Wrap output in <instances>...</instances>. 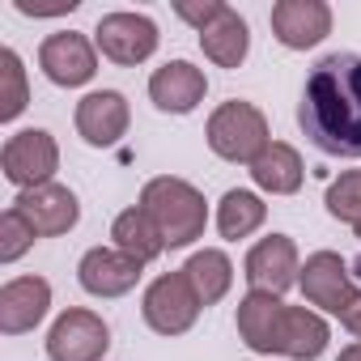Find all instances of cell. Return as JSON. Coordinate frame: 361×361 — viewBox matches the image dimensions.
<instances>
[{
	"instance_id": "4316f807",
	"label": "cell",
	"mask_w": 361,
	"mask_h": 361,
	"mask_svg": "<svg viewBox=\"0 0 361 361\" xmlns=\"http://www.w3.org/2000/svg\"><path fill=\"white\" fill-rule=\"evenodd\" d=\"M226 9H230V5H221V0H178V5H174V13L183 18L196 35H204V30H209Z\"/></svg>"
},
{
	"instance_id": "9a60e30c",
	"label": "cell",
	"mask_w": 361,
	"mask_h": 361,
	"mask_svg": "<svg viewBox=\"0 0 361 361\" xmlns=\"http://www.w3.org/2000/svg\"><path fill=\"white\" fill-rule=\"evenodd\" d=\"M140 268H145V264L128 259L119 247H94V251L81 255L77 281H81V289L94 293V298H123L128 289H136Z\"/></svg>"
},
{
	"instance_id": "e0dca14e",
	"label": "cell",
	"mask_w": 361,
	"mask_h": 361,
	"mask_svg": "<svg viewBox=\"0 0 361 361\" xmlns=\"http://www.w3.org/2000/svg\"><path fill=\"white\" fill-rule=\"evenodd\" d=\"M327 340H331V327H327L323 314H314L306 306H285L281 310V323H276L272 353L293 357V361H314V357H323Z\"/></svg>"
},
{
	"instance_id": "7a4b0ae2",
	"label": "cell",
	"mask_w": 361,
	"mask_h": 361,
	"mask_svg": "<svg viewBox=\"0 0 361 361\" xmlns=\"http://www.w3.org/2000/svg\"><path fill=\"white\" fill-rule=\"evenodd\" d=\"M140 209L153 217L166 247H188L209 226V204L188 178H170V174L149 178L145 192H140Z\"/></svg>"
},
{
	"instance_id": "30bf717a",
	"label": "cell",
	"mask_w": 361,
	"mask_h": 361,
	"mask_svg": "<svg viewBox=\"0 0 361 361\" xmlns=\"http://www.w3.org/2000/svg\"><path fill=\"white\" fill-rule=\"evenodd\" d=\"M39 68L47 73L51 85H64V90H77L85 81H94L98 73V51L85 35L77 30H60L51 39H43L39 47Z\"/></svg>"
},
{
	"instance_id": "f1b7e54d",
	"label": "cell",
	"mask_w": 361,
	"mask_h": 361,
	"mask_svg": "<svg viewBox=\"0 0 361 361\" xmlns=\"http://www.w3.org/2000/svg\"><path fill=\"white\" fill-rule=\"evenodd\" d=\"M336 361H361V340L357 344H348V348H340V357Z\"/></svg>"
},
{
	"instance_id": "8fae6325",
	"label": "cell",
	"mask_w": 361,
	"mask_h": 361,
	"mask_svg": "<svg viewBox=\"0 0 361 361\" xmlns=\"http://www.w3.org/2000/svg\"><path fill=\"white\" fill-rule=\"evenodd\" d=\"M272 35L289 51L319 47L331 35V9L323 0H276L272 5Z\"/></svg>"
},
{
	"instance_id": "3957f363",
	"label": "cell",
	"mask_w": 361,
	"mask_h": 361,
	"mask_svg": "<svg viewBox=\"0 0 361 361\" xmlns=\"http://www.w3.org/2000/svg\"><path fill=\"white\" fill-rule=\"evenodd\" d=\"M268 119L259 106L251 102H221L213 115H209V149L226 161H255L264 149H268Z\"/></svg>"
},
{
	"instance_id": "d4e9b609",
	"label": "cell",
	"mask_w": 361,
	"mask_h": 361,
	"mask_svg": "<svg viewBox=\"0 0 361 361\" xmlns=\"http://www.w3.org/2000/svg\"><path fill=\"white\" fill-rule=\"evenodd\" d=\"M35 243H39V230L9 204L0 213V264H18Z\"/></svg>"
},
{
	"instance_id": "9c48e42d",
	"label": "cell",
	"mask_w": 361,
	"mask_h": 361,
	"mask_svg": "<svg viewBox=\"0 0 361 361\" xmlns=\"http://www.w3.org/2000/svg\"><path fill=\"white\" fill-rule=\"evenodd\" d=\"M298 285H302V293H306L310 306H319V310H327V314H336V319H344V310H348L353 298L361 293V289L353 285L348 264H344L336 251H314V255L302 264Z\"/></svg>"
},
{
	"instance_id": "7c38bea8",
	"label": "cell",
	"mask_w": 361,
	"mask_h": 361,
	"mask_svg": "<svg viewBox=\"0 0 361 361\" xmlns=\"http://www.w3.org/2000/svg\"><path fill=\"white\" fill-rule=\"evenodd\" d=\"M204 94H209V81L192 60H170L149 77V98L166 115H192L204 102Z\"/></svg>"
},
{
	"instance_id": "484cf974",
	"label": "cell",
	"mask_w": 361,
	"mask_h": 361,
	"mask_svg": "<svg viewBox=\"0 0 361 361\" xmlns=\"http://www.w3.org/2000/svg\"><path fill=\"white\" fill-rule=\"evenodd\" d=\"M327 213L336 217V221H348V226H357L361 221V170H348V174H340L336 183L327 188Z\"/></svg>"
},
{
	"instance_id": "603a6c76",
	"label": "cell",
	"mask_w": 361,
	"mask_h": 361,
	"mask_svg": "<svg viewBox=\"0 0 361 361\" xmlns=\"http://www.w3.org/2000/svg\"><path fill=\"white\" fill-rule=\"evenodd\" d=\"M264 221H268V204H264L255 192L234 188V192H226L221 204H217V230H221V238H230V243L251 238Z\"/></svg>"
},
{
	"instance_id": "7402d4cb",
	"label": "cell",
	"mask_w": 361,
	"mask_h": 361,
	"mask_svg": "<svg viewBox=\"0 0 361 361\" xmlns=\"http://www.w3.org/2000/svg\"><path fill=\"white\" fill-rule=\"evenodd\" d=\"M281 310H285V302H281L276 293H247V298L238 302V336L247 340V348L272 353Z\"/></svg>"
},
{
	"instance_id": "d6986e66",
	"label": "cell",
	"mask_w": 361,
	"mask_h": 361,
	"mask_svg": "<svg viewBox=\"0 0 361 361\" xmlns=\"http://www.w3.org/2000/svg\"><path fill=\"white\" fill-rule=\"evenodd\" d=\"M178 272L188 276V285H192V293L200 298V306L221 302V298L230 293V285H234V264H230V255H226V251H217V247L196 251L183 268H178Z\"/></svg>"
},
{
	"instance_id": "277c9868",
	"label": "cell",
	"mask_w": 361,
	"mask_h": 361,
	"mask_svg": "<svg viewBox=\"0 0 361 361\" xmlns=\"http://www.w3.org/2000/svg\"><path fill=\"white\" fill-rule=\"evenodd\" d=\"M0 170H5V178L18 192L47 188L51 174L60 170V145H56V136L47 128H26V132L9 136L5 149H0Z\"/></svg>"
},
{
	"instance_id": "f546056e",
	"label": "cell",
	"mask_w": 361,
	"mask_h": 361,
	"mask_svg": "<svg viewBox=\"0 0 361 361\" xmlns=\"http://www.w3.org/2000/svg\"><path fill=\"white\" fill-rule=\"evenodd\" d=\"M353 234H357V238H361V221H357V226H353Z\"/></svg>"
},
{
	"instance_id": "ffe728a7",
	"label": "cell",
	"mask_w": 361,
	"mask_h": 361,
	"mask_svg": "<svg viewBox=\"0 0 361 361\" xmlns=\"http://www.w3.org/2000/svg\"><path fill=\"white\" fill-rule=\"evenodd\" d=\"M200 47L204 56L217 64V68H238L251 51V30H247V18H238V9H226L204 35H200Z\"/></svg>"
},
{
	"instance_id": "5bb4252c",
	"label": "cell",
	"mask_w": 361,
	"mask_h": 361,
	"mask_svg": "<svg viewBox=\"0 0 361 361\" xmlns=\"http://www.w3.org/2000/svg\"><path fill=\"white\" fill-rule=\"evenodd\" d=\"M13 209L39 230V238H56V234H68L81 217V204L77 196L64 188V183H47V188H30V192H18Z\"/></svg>"
},
{
	"instance_id": "8992f818",
	"label": "cell",
	"mask_w": 361,
	"mask_h": 361,
	"mask_svg": "<svg viewBox=\"0 0 361 361\" xmlns=\"http://www.w3.org/2000/svg\"><path fill=\"white\" fill-rule=\"evenodd\" d=\"M106 348H111V327L102 323V314H94L85 306L64 310L47 331L51 361H102Z\"/></svg>"
},
{
	"instance_id": "52a82bcc",
	"label": "cell",
	"mask_w": 361,
	"mask_h": 361,
	"mask_svg": "<svg viewBox=\"0 0 361 361\" xmlns=\"http://www.w3.org/2000/svg\"><path fill=\"white\" fill-rule=\"evenodd\" d=\"M157 22L145 13H106L94 30V47L111 60V64H145L157 51Z\"/></svg>"
},
{
	"instance_id": "cb8c5ba5",
	"label": "cell",
	"mask_w": 361,
	"mask_h": 361,
	"mask_svg": "<svg viewBox=\"0 0 361 361\" xmlns=\"http://www.w3.org/2000/svg\"><path fill=\"white\" fill-rule=\"evenodd\" d=\"M30 102V85H26V68H22V56L13 47L0 51V119H18Z\"/></svg>"
},
{
	"instance_id": "5b68a950",
	"label": "cell",
	"mask_w": 361,
	"mask_h": 361,
	"mask_svg": "<svg viewBox=\"0 0 361 361\" xmlns=\"http://www.w3.org/2000/svg\"><path fill=\"white\" fill-rule=\"evenodd\" d=\"M140 314L157 336H183V331H192V323L200 314V298L192 293L183 272H166L145 289Z\"/></svg>"
},
{
	"instance_id": "83f0119b",
	"label": "cell",
	"mask_w": 361,
	"mask_h": 361,
	"mask_svg": "<svg viewBox=\"0 0 361 361\" xmlns=\"http://www.w3.org/2000/svg\"><path fill=\"white\" fill-rule=\"evenodd\" d=\"M340 323H344V327H348V331H353V336L361 340V293L353 298V306L344 310V319H340Z\"/></svg>"
},
{
	"instance_id": "ac0fdd59",
	"label": "cell",
	"mask_w": 361,
	"mask_h": 361,
	"mask_svg": "<svg viewBox=\"0 0 361 361\" xmlns=\"http://www.w3.org/2000/svg\"><path fill=\"white\" fill-rule=\"evenodd\" d=\"M251 178L259 192H272V196H293L306 178V166H302V153L285 140H272L255 161H251Z\"/></svg>"
},
{
	"instance_id": "ba28073f",
	"label": "cell",
	"mask_w": 361,
	"mask_h": 361,
	"mask_svg": "<svg viewBox=\"0 0 361 361\" xmlns=\"http://www.w3.org/2000/svg\"><path fill=\"white\" fill-rule=\"evenodd\" d=\"M243 276L251 285V293H285L298 285L302 276V259H298V247L289 234H268L259 238L251 251H247V264H243Z\"/></svg>"
},
{
	"instance_id": "2e32d148",
	"label": "cell",
	"mask_w": 361,
	"mask_h": 361,
	"mask_svg": "<svg viewBox=\"0 0 361 361\" xmlns=\"http://www.w3.org/2000/svg\"><path fill=\"white\" fill-rule=\"evenodd\" d=\"M47 306H51V285L43 276L5 281V289H0V331H5V336L35 331L43 323Z\"/></svg>"
},
{
	"instance_id": "6da1fadb",
	"label": "cell",
	"mask_w": 361,
	"mask_h": 361,
	"mask_svg": "<svg viewBox=\"0 0 361 361\" xmlns=\"http://www.w3.org/2000/svg\"><path fill=\"white\" fill-rule=\"evenodd\" d=\"M298 123L327 157H361V56H323L302 90Z\"/></svg>"
},
{
	"instance_id": "4fadbf2b",
	"label": "cell",
	"mask_w": 361,
	"mask_h": 361,
	"mask_svg": "<svg viewBox=\"0 0 361 361\" xmlns=\"http://www.w3.org/2000/svg\"><path fill=\"white\" fill-rule=\"evenodd\" d=\"M128 123H132V111L119 90H94L77 102V132L94 149H111L128 132Z\"/></svg>"
},
{
	"instance_id": "44dd1931",
	"label": "cell",
	"mask_w": 361,
	"mask_h": 361,
	"mask_svg": "<svg viewBox=\"0 0 361 361\" xmlns=\"http://www.w3.org/2000/svg\"><path fill=\"white\" fill-rule=\"evenodd\" d=\"M111 238H115V247H119L128 259H136V264H153V259L166 251V243H161L153 217H149L140 204H136V209H123V213L115 217Z\"/></svg>"
}]
</instances>
